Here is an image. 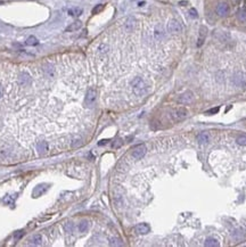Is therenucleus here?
Instances as JSON below:
<instances>
[{"label":"nucleus","mask_w":246,"mask_h":247,"mask_svg":"<svg viewBox=\"0 0 246 247\" xmlns=\"http://www.w3.org/2000/svg\"><path fill=\"white\" fill-rule=\"evenodd\" d=\"M136 25H137V21H136L135 17H129V18L125 21V23H124V27H125L127 31H132V30H135Z\"/></svg>","instance_id":"10"},{"label":"nucleus","mask_w":246,"mask_h":247,"mask_svg":"<svg viewBox=\"0 0 246 247\" xmlns=\"http://www.w3.org/2000/svg\"><path fill=\"white\" fill-rule=\"evenodd\" d=\"M154 35H155V39H157V40L162 39L164 37V30H163V26H162L161 24H159V25L155 27V30H154Z\"/></svg>","instance_id":"15"},{"label":"nucleus","mask_w":246,"mask_h":247,"mask_svg":"<svg viewBox=\"0 0 246 247\" xmlns=\"http://www.w3.org/2000/svg\"><path fill=\"white\" fill-rule=\"evenodd\" d=\"M9 152L10 150H8L7 148H0V160H5V158H7L8 157V155H9Z\"/></svg>","instance_id":"25"},{"label":"nucleus","mask_w":246,"mask_h":247,"mask_svg":"<svg viewBox=\"0 0 246 247\" xmlns=\"http://www.w3.org/2000/svg\"><path fill=\"white\" fill-rule=\"evenodd\" d=\"M82 26V23L80 21H75V22H73L71 25H69L67 27H66V32H74V31H78L79 29H81Z\"/></svg>","instance_id":"14"},{"label":"nucleus","mask_w":246,"mask_h":247,"mask_svg":"<svg viewBox=\"0 0 246 247\" xmlns=\"http://www.w3.org/2000/svg\"><path fill=\"white\" fill-rule=\"evenodd\" d=\"M188 116V111L183 107H179V108H175L174 111L171 112V119L174 121V122H179V121H182L183 119H186Z\"/></svg>","instance_id":"2"},{"label":"nucleus","mask_w":246,"mask_h":247,"mask_svg":"<svg viewBox=\"0 0 246 247\" xmlns=\"http://www.w3.org/2000/svg\"><path fill=\"white\" fill-rule=\"evenodd\" d=\"M37 149L40 153H46L48 150V144H47V141H39L37 144Z\"/></svg>","instance_id":"18"},{"label":"nucleus","mask_w":246,"mask_h":247,"mask_svg":"<svg viewBox=\"0 0 246 247\" xmlns=\"http://www.w3.org/2000/svg\"><path fill=\"white\" fill-rule=\"evenodd\" d=\"M79 231L80 232H85L87 230H88V228H89V222L87 221V220H83L81 221L80 223H79Z\"/></svg>","instance_id":"21"},{"label":"nucleus","mask_w":246,"mask_h":247,"mask_svg":"<svg viewBox=\"0 0 246 247\" xmlns=\"http://www.w3.org/2000/svg\"><path fill=\"white\" fill-rule=\"evenodd\" d=\"M43 73H45L46 77H48V78H53L54 74H55V69H54V66L50 65V64L45 65V66H43Z\"/></svg>","instance_id":"13"},{"label":"nucleus","mask_w":246,"mask_h":247,"mask_svg":"<svg viewBox=\"0 0 246 247\" xmlns=\"http://www.w3.org/2000/svg\"><path fill=\"white\" fill-rule=\"evenodd\" d=\"M135 230H136V232L139 234V235H146V234L149 232L151 228H149V226H148L147 223H139L138 226H136Z\"/></svg>","instance_id":"8"},{"label":"nucleus","mask_w":246,"mask_h":247,"mask_svg":"<svg viewBox=\"0 0 246 247\" xmlns=\"http://www.w3.org/2000/svg\"><path fill=\"white\" fill-rule=\"evenodd\" d=\"M82 13H83V9L80 8V7H73V8L69 9V15H70V16H73V17L80 16Z\"/></svg>","instance_id":"16"},{"label":"nucleus","mask_w":246,"mask_h":247,"mask_svg":"<svg viewBox=\"0 0 246 247\" xmlns=\"http://www.w3.org/2000/svg\"><path fill=\"white\" fill-rule=\"evenodd\" d=\"M109 245L111 246H122L123 244H122L121 239H119V238H112L109 240Z\"/></svg>","instance_id":"26"},{"label":"nucleus","mask_w":246,"mask_h":247,"mask_svg":"<svg viewBox=\"0 0 246 247\" xmlns=\"http://www.w3.org/2000/svg\"><path fill=\"white\" fill-rule=\"evenodd\" d=\"M197 141L199 145H206L209 144L210 141V136L207 132H201L198 136H197Z\"/></svg>","instance_id":"11"},{"label":"nucleus","mask_w":246,"mask_h":247,"mask_svg":"<svg viewBox=\"0 0 246 247\" xmlns=\"http://www.w3.org/2000/svg\"><path fill=\"white\" fill-rule=\"evenodd\" d=\"M236 142L241 146H246V134H241L237 137L236 139Z\"/></svg>","instance_id":"24"},{"label":"nucleus","mask_w":246,"mask_h":247,"mask_svg":"<svg viewBox=\"0 0 246 247\" xmlns=\"http://www.w3.org/2000/svg\"><path fill=\"white\" fill-rule=\"evenodd\" d=\"M3 96V89H2V87L0 85V98Z\"/></svg>","instance_id":"34"},{"label":"nucleus","mask_w":246,"mask_h":247,"mask_svg":"<svg viewBox=\"0 0 246 247\" xmlns=\"http://www.w3.org/2000/svg\"><path fill=\"white\" fill-rule=\"evenodd\" d=\"M30 242H31L30 245H35V246L41 245V243H42V237H41V235H34Z\"/></svg>","instance_id":"19"},{"label":"nucleus","mask_w":246,"mask_h":247,"mask_svg":"<svg viewBox=\"0 0 246 247\" xmlns=\"http://www.w3.org/2000/svg\"><path fill=\"white\" fill-rule=\"evenodd\" d=\"M194 99V95L191 91H186L183 92L182 95L179 96V98L177 99V103L178 104H181V105H188V104H191Z\"/></svg>","instance_id":"5"},{"label":"nucleus","mask_w":246,"mask_h":247,"mask_svg":"<svg viewBox=\"0 0 246 247\" xmlns=\"http://www.w3.org/2000/svg\"><path fill=\"white\" fill-rule=\"evenodd\" d=\"M167 30L170 33H180L182 31V26L179 23V21L173 18L167 23Z\"/></svg>","instance_id":"6"},{"label":"nucleus","mask_w":246,"mask_h":247,"mask_svg":"<svg viewBox=\"0 0 246 247\" xmlns=\"http://www.w3.org/2000/svg\"><path fill=\"white\" fill-rule=\"evenodd\" d=\"M189 16H190L191 18H197V17H198L197 10H196L195 8H191V9H189Z\"/></svg>","instance_id":"30"},{"label":"nucleus","mask_w":246,"mask_h":247,"mask_svg":"<svg viewBox=\"0 0 246 247\" xmlns=\"http://www.w3.org/2000/svg\"><path fill=\"white\" fill-rule=\"evenodd\" d=\"M98 50H99L100 54H106V53L108 51V46L103 43V45H100V46L98 47Z\"/></svg>","instance_id":"28"},{"label":"nucleus","mask_w":246,"mask_h":247,"mask_svg":"<svg viewBox=\"0 0 246 247\" xmlns=\"http://www.w3.org/2000/svg\"><path fill=\"white\" fill-rule=\"evenodd\" d=\"M121 145H122L121 140H115V142L113 144V148H119V147H121Z\"/></svg>","instance_id":"31"},{"label":"nucleus","mask_w":246,"mask_h":247,"mask_svg":"<svg viewBox=\"0 0 246 247\" xmlns=\"http://www.w3.org/2000/svg\"><path fill=\"white\" fill-rule=\"evenodd\" d=\"M206 34H207V29L205 26H201V29H199V35H198V41H197V47H201L204 43Z\"/></svg>","instance_id":"9"},{"label":"nucleus","mask_w":246,"mask_h":247,"mask_svg":"<svg viewBox=\"0 0 246 247\" xmlns=\"http://www.w3.org/2000/svg\"><path fill=\"white\" fill-rule=\"evenodd\" d=\"M18 83L21 85H29L31 83V78L27 73H21L18 77Z\"/></svg>","instance_id":"12"},{"label":"nucleus","mask_w":246,"mask_h":247,"mask_svg":"<svg viewBox=\"0 0 246 247\" xmlns=\"http://www.w3.org/2000/svg\"><path fill=\"white\" fill-rule=\"evenodd\" d=\"M107 141H108V140H101V141H99V142H98V145H99V146H101V145H105V144H107Z\"/></svg>","instance_id":"33"},{"label":"nucleus","mask_w":246,"mask_h":247,"mask_svg":"<svg viewBox=\"0 0 246 247\" xmlns=\"http://www.w3.org/2000/svg\"><path fill=\"white\" fill-rule=\"evenodd\" d=\"M96 98H97V92L95 89H89L85 93V97H84V105L87 107H91L95 101H96Z\"/></svg>","instance_id":"4"},{"label":"nucleus","mask_w":246,"mask_h":247,"mask_svg":"<svg viewBox=\"0 0 246 247\" xmlns=\"http://www.w3.org/2000/svg\"><path fill=\"white\" fill-rule=\"evenodd\" d=\"M38 43H39L38 39H37L35 37H33V35L29 37V38L26 39V41H25V45H26V46H37Z\"/></svg>","instance_id":"20"},{"label":"nucleus","mask_w":246,"mask_h":247,"mask_svg":"<svg viewBox=\"0 0 246 247\" xmlns=\"http://www.w3.org/2000/svg\"><path fill=\"white\" fill-rule=\"evenodd\" d=\"M22 236H23V231H17V232L15 234V238H16V239H19Z\"/></svg>","instance_id":"32"},{"label":"nucleus","mask_w":246,"mask_h":247,"mask_svg":"<svg viewBox=\"0 0 246 247\" xmlns=\"http://www.w3.org/2000/svg\"><path fill=\"white\" fill-rule=\"evenodd\" d=\"M204 245L206 247H219L220 246V243L217 240V239H214V238H206V240H205V243H204Z\"/></svg>","instance_id":"17"},{"label":"nucleus","mask_w":246,"mask_h":247,"mask_svg":"<svg viewBox=\"0 0 246 247\" xmlns=\"http://www.w3.org/2000/svg\"><path fill=\"white\" fill-rule=\"evenodd\" d=\"M237 17L241 22H246V9L242 8L237 11Z\"/></svg>","instance_id":"23"},{"label":"nucleus","mask_w":246,"mask_h":247,"mask_svg":"<svg viewBox=\"0 0 246 247\" xmlns=\"http://www.w3.org/2000/svg\"><path fill=\"white\" fill-rule=\"evenodd\" d=\"M64 229H65V231L67 232V234H73L74 232V223L73 222H66L65 224H64Z\"/></svg>","instance_id":"22"},{"label":"nucleus","mask_w":246,"mask_h":247,"mask_svg":"<svg viewBox=\"0 0 246 247\" xmlns=\"http://www.w3.org/2000/svg\"><path fill=\"white\" fill-rule=\"evenodd\" d=\"M219 111H220V107H214V108H211V109L206 111L205 114L206 115H213V114H217Z\"/></svg>","instance_id":"29"},{"label":"nucleus","mask_w":246,"mask_h":247,"mask_svg":"<svg viewBox=\"0 0 246 247\" xmlns=\"http://www.w3.org/2000/svg\"><path fill=\"white\" fill-rule=\"evenodd\" d=\"M215 13L221 17L227 16L229 13V5L227 2H219L215 7Z\"/></svg>","instance_id":"7"},{"label":"nucleus","mask_w":246,"mask_h":247,"mask_svg":"<svg viewBox=\"0 0 246 247\" xmlns=\"http://www.w3.org/2000/svg\"><path fill=\"white\" fill-rule=\"evenodd\" d=\"M146 152H147L146 146L141 144V145H137L136 147H133L131 155H132V157H133L135 160H141V158L146 155Z\"/></svg>","instance_id":"3"},{"label":"nucleus","mask_w":246,"mask_h":247,"mask_svg":"<svg viewBox=\"0 0 246 247\" xmlns=\"http://www.w3.org/2000/svg\"><path fill=\"white\" fill-rule=\"evenodd\" d=\"M104 9V5H97V6H95L93 7V9H92V14H98V13H100L101 10Z\"/></svg>","instance_id":"27"},{"label":"nucleus","mask_w":246,"mask_h":247,"mask_svg":"<svg viewBox=\"0 0 246 247\" xmlns=\"http://www.w3.org/2000/svg\"><path fill=\"white\" fill-rule=\"evenodd\" d=\"M131 88H132V91L136 96H144L147 92V84L139 77L135 78L131 81Z\"/></svg>","instance_id":"1"}]
</instances>
